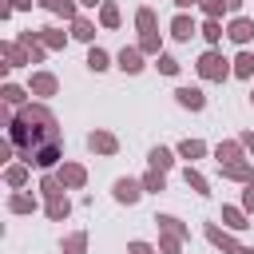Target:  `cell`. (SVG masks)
I'll list each match as a JSON object with an SVG mask.
<instances>
[{"label": "cell", "mask_w": 254, "mask_h": 254, "mask_svg": "<svg viewBox=\"0 0 254 254\" xmlns=\"http://www.w3.org/2000/svg\"><path fill=\"white\" fill-rule=\"evenodd\" d=\"M87 67H91V71H103V67H107V52L91 48V56H87Z\"/></svg>", "instance_id": "7c38bea8"}, {"label": "cell", "mask_w": 254, "mask_h": 254, "mask_svg": "<svg viewBox=\"0 0 254 254\" xmlns=\"http://www.w3.org/2000/svg\"><path fill=\"white\" fill-rule=\"evenodd\" d=\"M222 218H226V226H234V230L250 226V222H242V210H238V206H226V210H222Z\"/></svg>", "instance_id": "8fae6325"}, {"label": "cell", "mask_w": 254, "mask_h": 254, "mask_svg": "<svg viewBox=\"0 0 254 254\" xmlns=\"http://www.w3.org/2000/svg\"><path fill=\"white\" fill-rule=\"evenodd\" d=\"M75 36H79V40H91V24H87V20H75Z\"/></svg>", "instance_id": "603a6c76"}, {"label": "cell", "mask_w": 254, "mask_h": 254, "mask_svg": "<svg viewBox=\"0 0 254 254\" xmlns=\"http://www.w3.org/2000/svg\"><path fill=\"white\" fill-rule=\"evenodd\" d=\"M4 99H8V103H20L24 95H20V87H4Z\"/></svg>", "instance_id": "d4e9b609"}, {"label": "cell", "mask_w": 254, "mask_h": 254, "mask_svg": "<svg viewBox=\"0 0 254 254\" xmlns=\"http://www.w3.org/2000/svg\"><path fill=\"white\" fill-rule=\"evenodd\" d=\"M119 67H123V71H139V67H143V64H139V52H135V48H123V52H119Z\"/></svg>", "instance_id": "8992f818"}, {"label": "cell", "mask_w": 254, "mask_h": 254, "mask_svg": "<svg viewBox=\"0 0 254 254\" xmlns=\"http://www.w3.org/2000/svg\"><path fill=\"white\" fill-rule=\"evenodd\" d=\"M44 4H48V8H60V0H44Z\"/></svg>", "instance_id": "4dcf8cb0"}, {"label": "cell", "mask_w": 254, "mask_h": 254, "mask_svg": "<svg viewBox=\"0 0 254 254\" xmlns=\"http://www.w3.org/2000/svg\"><path fill=\"white\" fill-rule=\"evenodd\" d=\"M143 187H147V190H163V171H151V175L143 179Z\"/></svg>", "instance_id": "d6986e66"}, {"label": "cell", "mask_w": 254, "mask_h": 254, "mask_svg": "<svg viewBox=\"0 0 254 254\" xmlns=\"http://www.w3.org/2000/svg\"><path fill=\"white\" fill-rule=\"evenodd\" d=\"M226 8H230V12H234V8H242V0H226Z\"/></svg>", "instance_id": "83f0119b"}, {"label": "cell", "mask_w": 254, "mask_h": 254, "mask_svg": "<svg viewBox=\"0 0 254 254\" xmlns=\"http://www.w3.org/2000/svg\"><path fill=\"white\" fill-rule=\"evenodd\" d=\"M198 71H202L206 79H226V60H222L218 52H206V56L198 60Z\"/></svg>", "instance_id": "6da1fadb"}, {"label": "cell", "mask_w": 254, "mask_h": 254, "mask_svg": "<svg viewBox=\"0 0 254 254\" xmlns=\"http://www.w3.org/2000/svg\"><path fill=\"white\" fill-rule=\"evenodd\" d=\"M250 36H254V24H250V20H234V24H230V40H238V44H246Z\"/></svg>", "instance_id": "5b68a950"}, {"label": "cell", "mask_w": 254, "mask_h": 254, "mask_svg": "<svg viewBox=\"0 0 254 254\" xmlns=\"http://www.w3.org/2000/svg\"><path fill=\"white\" fill-rule=\"evenodd\" d=\"M159 71H163V75H175V71H179V64H175L171 56H159Z\"/></svg>", "instance_id": "44dd1931"}, {"label": "cell", "mask_w": 254, "mask_h": 254, "mask_svg": "<svg viewBox=\"0 0 254 254\" xmlns=\"http://www.w3.org/2000/svg\"><path fill=\"white\" fill-rule=\"evenodd\" d=\"M175 4H179V8H190V4H198V0H175Z\"/></svg>", "instance_id": "f546056e"}, {"label": "cell", "mask_w": 254, "mask_h": 254, "mask_svg": "<svg viewBox=\"0 0 254 254\" xmlns=\"http://www.w3.org/2000/svg\"><path fill=\"white\" fill-rule=\"evenodd\" d=\"M151 167H155V171H167V167H171V151H167V147H155V151H151Z\"/></svg>", "instance_id": "9c48e42d"}, {"label": "cell", "mask_w": 254, "mask_h": 254, "mask_svg": "<svg viewBox=\"0 0 254 254\" xmlns=\"http://www.w3.org/2000/svg\"><path fill=\"white\" fill-rule=\"evenodd\" d=\"M32 87H36V91H44V95H52V91H56V79H52V75H36V83H32Z\"/></svg>", "instance_id": "5bb4252c"}, {"label": "cell", "mask_w": 254, "mask_h": 254, "mask_svg": "<svg viewBox=\"0 0 254 254\" xmlns=\"http://www.w3.org/2000/svg\"><path fill=\"white\" fill-rule=\"evenodd\" d=\"M87 143H91V151H103V155H107V151H115V139H111V135H103V131H95Z\"/></svg>", "instance_id": "52a82bcc"}, {"label": "cell", "mask_w": 254, "mask_h": 254, "mask_svg": "<svg viewBox=\"0 0 254 254\" xmlns=\"http://www.w3.org/2000/svg\"><path fill=\"white\" fill-rule=\"evenodd\" d=\"M175 95H179V103H183V107H190V111H198V107H202V103H206V99H202V91H198V87H179V91H175Z\"/></svg>", "instance_id": "7a4b0ae2"}, {"label": "cell", "mask_w": 254, "mask_h": 254, "mask_svg": "<svg viewBox=\"0 0 254 254\" xmlns=\"http://www.w3.org/2000/svg\"><path fill=\"white\" fill-rule=\"evenodd\" d=\"M222 8H226V0H206V12H210V16H218Z\"/></svg>", "instance_id": "484cf974"}, {"label": "cell", "mask_w": 254, "mask_h": 254, "mask_svg": "<svg viewBox=\"0 0 254 254\" xmlns=\"http://www.w3.org/2000/svg\"><path fill=\"white\" fill-rule=\"evenodd\" d=\"M115 198H119V202H135V198H139V183H135V179H119V183H115Z\"/></svg>", "instance_id": "3957f363"}, {"label": "cell", "mask_w": 254, "mask_h": 254, "mask_svg": "<svg viewBox=\"0 0 254 254\" xmlns=\"http://www.w3.org/2000/svg\"><path fill=\"white\" fill-rule=\"evenodd\" d=\"M187 187H190L194 194H210V190H206V179H202L198 171H190V167H187Z\"/></svg>", "instance_id": "30bf717a"}, {"label": "cell", "mask_w": 254, "mask_h": 254, "mask_svg": "<svg viewBox=\"0 0 254 254\" xmlns=\"http://www.w3.org/2000/svg\"><path fill=\"white\" fill-rule=\"evenodd\" d=\"M171 32H175V36H179V40H190V36H194V24H190V20H187V16H179V20H175V24H171Z\"/></svg>", "instance_id": "ba28073f"}, {"label": "cell", "mask_w": 254, "mask_h": 254, "mask_svg": "<svg viewBox=\"0 0 254 254\" xmlns=\"http://www.w3.org/2000/svg\"><path fill=\"white\" fill-rule=\"evenodd\" d=\"M179 151H183V155H187V159H194V155H202V151H206V147H202V143H198V139H187V143H183V147H179Z\"/></svg>", "instance_id": "9a60e30c"}, {"label": "cell", "mask_w": 254, "mask_h": 254, "mask_svg": "<svg viewBox=\"0 0 254 254\" xmlns=\"http://www.w3.org/2000/svg\"><path fill=\"white\" fill-rule=\"evenodd\" d=\"M206 238H210L214 246H222V250H230V254H238V246H234V238H230V234H222L218 226H206Z\"/></svg>", "instance_id": "277c9868"}, {"label": "cell", "mask_w": 254, "mask_h": 254, "mask_svg": "<svg viewBox=\"0 0 254 254\" xmlns=\"http://www.w3.org/2000/svg\"><path fill=\"white\" fill-rule=\"evenodd\" d=\"M202 36H206L210 44H218V40H222V28H218L214 20H206V28H202Z\"/></svg>", "instance_id": "ac0fdd59"}, {"label": "cell", "mask_w": 254, "mask_h": 254, "mask_svg": "<svg viewBox=\"0 0 254 254\" xmlns=\"http://www.w3.org/2000/svg\"><path fill=\"white\" fill-rule=\"evenodd\" d=\"M103 24H107V28H115V24H119V12H115V4H103Z\"/></svg>", "instance_id": "ffe728a7"}, {"label": "cell", "mask_w": 254, "mask_h": 254, "mask_svg": "<svg viewBox=\"0 0 254 254\" xmlns=\"http://www.w3.org/2000/svg\"><path fill=\"white\" fill-rule=\"evenodd\" d=\"M79 4H87V8H91V4H99V0H79Z\"/></svg>", "instance_id": "1f68e13d"}, {"label": "cell", "mask_w": 254, "mask_h": 254, "mask_svg": "<svg viewBox=\"0 0 254 254\" xmlns=\"http://www.w3.org/2000/svg\"><path fill=\"white\" fill-rule=\"evenodd\" d=\"M242 143H246V147H250V151H254V135H242Z\"/></svg>", "instance_id": "f1b7e54d"}, {"label": "cell", "mask_w": 254, "mask_h": 254, "mask_svg": "<svg viewBox=\"0 0 254 254\" xmlns=\"http://www.w3.org/2000/svg\"><path fill=\"white\" fill-rule=\"evenodd\" d=\"M67 254H83V234H75V238H67Z\"/></svg>", "instance_id": "cb8c5ba5"}, {"label": "cell", "mask_w": 254, "mask_h": 254, "mask_svg": "<svg viewBox=\"0 0 254 254\" xmlns=\"http://www.w3.org/2000/svg\"><path fill=\"white\" fill-rule=\"evenodd\" d=\"M64 183L79 187V183H83V167H64Z\"/></svg>", "instance_id": "e0dca14e"}, {"label": "cell", "mask_w": 254, "mask_h": 254, "mask_svg": "<svg viewBox=\"0 0 254 254\" xmlns=\"http://www.w3.org/2000/svg\"><path fill=\"white\" fill-rule=\"evenodd\" d=\"M131 254H155V250H151L147 242H131Z\"/></svg>", "instance_id": "4316f807"}, {"label": "cell", "mask_w": 254, "mask_h": 254, "mask_svg": "<svg viewBox=\"0 0 254 254\" xmlns=\"http://www.w3.org/2000/svg\"><path fill=\"white\" fill-rule=\"evenodd\" d=\"M238 254H254V250H238Z\"/></svg>", "instance_id": "d6a6232c"}, {"label": "cell", "mask_w": 254, "mask_h": 254, "mask_svg": "<svg viewBox=\"0 0 254 254\" xmlns=\"http://www.w3.org/2000/svg\"><path fill=\"white\" fill-rule=\"evenodd\" d=\"M234 71H238V75H250V71H254V56H250V52H242V56L234 60Z\"/></svg>", "instance_id": "4fadbf2b"}, {"label": "cell", "mask_w": 254, "mask_h": 254, "mask_svg": "<svg viewBox=\"0 0 254 254\" xmlns=\"http://www.w3.org/2000/svg\"><path fill=\"white\" fill-rule=\"evenodd\" d=\"M222 159L234 163V159H238V143H222V147H218V163H222Z\"/></svg>", "instance_id": "2e32d148"}, {"label": "cell", "mask_w": 254, "mask_h": 254, "mask_svg": "<svg viewBox=\"0 0 254 254\" xmlns=\"http://www.w3.org/2000/svg\"><path fill=\"white\" fill-rule=\"evenodd\" d=\"M151 24H155V16H151V8H143V12H139V28L151 32Z\"/></svg>", "instance_id": "7402d4cb"}, {"label": "cell", "mask_w": 254, "mask_h": 254, "mask_svg": "<svg viewBox=\"0 0 254 254\" xmlns=\"http://www.w3.org/2000/svg\"><path fill=\"white\" fill-rule=\"evenodd\" d=\"M250 99H254V95H250Z\"/></svg>", "instance_id": "836d02e7"}]
</instances>
